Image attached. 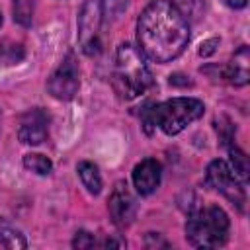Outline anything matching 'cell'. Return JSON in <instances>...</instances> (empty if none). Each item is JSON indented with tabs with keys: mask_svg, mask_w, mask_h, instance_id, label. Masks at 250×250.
<instances>
[{
	"mask_svg": "<svg viewBox=\"0 0 250 250\" xmlns=\"http://www.w3.org/2000/svg\"><path fill=\"white\" fill-rule=\"evenodd\" d=\"M189 43V21L172 0H152L137 18V49L152 62L178 59Z\"/></svg>",
	"mask_w": 250,
	"mask_h": 250,
	"instance_id": "1",
	"label": "cell"
},
{
	"mask_svg": "<svg viewBox=\"0 0 250 250\" xmlns=\"http://www.w3.org/2000/svg\"><path fill=\"white\" fill-rule=\"evenodd\" d=\"M205 104L191 96H178L158 104H146L141 109V125L146 135L158 127L164 135L174 137L189 127L193 121L203 117Z\"/></svg>",
	"mask_w": 250,
	"mask_h": 250,
	"instance_id": "2",
	"label": "cell"
},
{
	"mask_svg": "<svg viewBox=\"0 0 250 250\" xmlns=\"http://www.w3.org/2000/svg\"><path fill=\"white\" fill-rule=\"evenodd\" d=\"M111 84L115 94L125 102L139 98L154 84L152 74L145 62V57L131 43H121L117 47Z\"/></svg>",
	"mask_w": 250,
	"mask_h": 250,
	"instance_id": "3",
	"label": "cell"
},
{
	"mask_svg": "<svg viewBox=\"0 0 250 250\" xmlns=\"http://www.w3.org/2000/svg\"><path fill=\"white\" fill-rule=\"evenodd\" d=\"M184 230L193 248H221L229 242L230 219L219 205L199 207L188 215Z\"/></svg>",
	"mask_w": 250,
	"mask_h": 250,
	"instance_id": "4",
	"label": "cell"
},
{
	"mask_svg": "<svg viewBox=\"0 0 250 250\" xmlns=\"http://www.w3.org/2000/svg\"><path fill=\"white\" fill-rule=\"evenodd\" d=\"M203 184L207 188L219 191L225 199H229L236 207L238 213L246 211V189H244V184L232 174L230 166L225 160L215 158V160H211L207 164Z\"/></svg>",
	"mask_w": 250,
	"mask_h": 250,
	"instance_id": "5",
	"label": "cell"
},
{
	"mask_svg": "<svg viewBox=\"0 0 250 250\" xmlns=\"http://www.w3.org/2000/svg\"><path fill=\"white\" fill-rule=\"evenodd\" d=\"M102 10L100 0H86L78 12L76 27H78V45L86 57H98L102 53Z\"/></svg>",
	"mask_w": 250,
	"mask_h": 250,
	"instance_id": "6",
	"label": "cell"
},
{
	"mask_svg": "<svg viewBox=\"0 0 250 250\" xmlns=\"http://www.w3.org/2000/svg\"><path fill=\"white\" fill-rule=\"evenodd\" d=\"M80 90V68L74 51H68L47 80V92L59 102H70Z\"/></svg>",
	"mask_w": 250,
	"mask_h": 250,
	"instance_id": "7",
	"label": "cell"
},
{
	"mask_svg": "<svg viewBox=\"0 0 250 250\" xmlns=\"http://www.w3.org/2000/svg\"><path fill=\"white\" fill-rule=\"evenodd\" d=\"M107 211H109L111 223L117 229H127L133 225V221L137 217V199L131 193L125 180L115 182L111 195L107 199Z\"/></svg>",
	"mask_w": 250,
	"mask_h": 250,
	"instance_id": "8",
	"label": "cell"
},
{
	"mask_svg": "<svg viewBox=\"0 0 250 250\" xmlns=\"http://www.w3.org/2000/svg\"><path fill=\"white\" fill-rule=\"evenodd\" d=\"M49 121H51V117L43 107H31L25 113H21L20 125H18L20 143L31 145V146L45 143L47 135H49Z\"/></svg>",
	"mask_w": 250,
	"mask_h": 250,
	"instance_id": "9",
	"label": "cell"
},
{
	"mask_svg": "<svg viewBox=\"0 0 250 250\" xmlns=\"http://www.w3.org/2000/svg\"><path fill=\"white\" fill-rule=\"evenodd\" d=\"M131 178H133V186H135L137 193L143 195V197H148L160 186V180H162V164L156 158H150V156L148 158H143L141 162L135 164Z\"/></svg>",
	"mask_w": 250,
	"mask_h": 250,
	"instance_id": "10",
	"label": "cell"
},
{
	"mask_svg": "<svg viewBox=\"0 0 250 250\" xmlns=\"http://www.w3.org/2000/svg\"><path fill=\"white\" fill-rule=\"evenodd\" d=\"M221 80L229 82L230 86L234 88H242L248 84L250 80V51H248V45H240L230 61L221 66Z\"/></svg>",
	"mask_w": 250,
	"mask_h": 250,
	"instance_id": "11",
	"label": "cell"
},
{
	"mask_svg": "<svg viewBox=\"0 0 250 250\" xmlns=\"http://www.w3.org/2000/svg\"><path fill=\"white\" fill-rule=\"evenodd\" d=\"M27 240L20 229H16L8 219L0 217V250H25Z\"/></svg>",
	"mask_w": 250,
	"mask_h": 250,
	"instance_id": "12",
	"label": "cell"
},
{
	"mask_svg": "<svg viewBox=\"0 0 250 250\" xmlns=\"http://www.w3.org/2000/svg\"><path fill=\"white\" fill-rule=\"evenodd\" d=\"M76 174H78V178H80V182H82V186L86 188L88 193L98 195V193L102 191V186H104L102 174H100V168H98L94 162H90V160L78 162Z\"/></svg>",
	"mask_w": 250,
	"mask_h": 250,
	"instance_id": "13",
	"label": "cell"
},
{
	"mask_svg": "<svg viewBox=\"0 0 250 250\" xmlns=\"http://www.w3.org/2000/svg\"><path fill=\"white\" fill-rule=\"evenodd\" d=\"M227 150H229V156H230V170H232V174L242 184H246L248 178H250V162H248L246 152L242 148H238V145L234 141H230L227 145Z\"/></svg>",
	"mask_w": 250,
	"mask_h": 250,
	"instance_id": "14",
	"label": "cell"
},
{
	"mask_svg": "<svg viewBox=\"0 0 250 250\" xmlns=\"http://www.w3.org/2000/svg\"><path fill=\"white\" fill-rule=\"evenodd\" d=\"M23 168L37 174V176H49L53 172V162L51 158H47L45 154H39V152H27L23 154V160H21Z\"/></svg>",
	"mask_w": 250,
	"mask_h": 250,
	"instance_id": "15",
	"label": "cell"
},
{
	"mask_svg": "<svg viewBox=\"0 0 250 250\" xmlns=\"http://www.w3.org/2000/svg\"><path fill=\"white\" fill-rule=\"evenodd\" d=\"M23 57H25V49L21 43L0 41V66L18 64L20 61H23Z\"/></svg>",
	"mask_w": 250,
	"mask_h": 250,
	"instance_id": "16",
	"label": "cell"
},
{
	"mask_svg": "<svg viewBox=\"0 0 250 250\" xmlns=\"http://www.w3.org/2000/svg\"><path fill=\"white\" fill-rule=\"evenodd\" d=\"M12 16L18 25L29 27L33 23V0H12Z\"/></svg>",
	"mask_w": 250,
	"mask_h": 250,
	"instance_id": "17",
	"label": "cell"
},
{
	"mask_svg": "<svg viewBox=\"0 0 250 250\" xmlns=\"http://www.w3.org/2000/svg\"><path fill=\"white\" fill-rule=\"evenodd\" d=\"M129 0H100L102 18L105 21H115L121 18V14L127 10Z\"/></svg>",
	"mask_w": 250,
	"mask_h": 250,
	"instance_id": "18",
	"label": "cell"
},
{
	"mask_svg": "<svg viewBox=\"0 0 250 250\" xmlns=\"http://www.w3.org/2000/svg\"><path fill=\"white\" fill-rule=\"evenodd\" d=\"M215 131H217L219 141H221L223 146H227L230 141H234V131H236V129H234L232 121H230L227 115L215 117Z\"/></svg>",
	"mask_w": 250,
	"mask_h": 250,
	"instance_id": "19",
	"label": "cell"
},
{
	"mask_svg": "<svg viewBox=\"0 0 250 250\" xmlns=\"http://www.w3.org/2000/svg\"><path fill=\"white\" fill-rule=\"evenodd\" d=\"M178 8L188 18V21L189 20H199L203 16V10H205V0H180Z\"/></svg>",
	"mask_w": 250,
	"mask_h": 250,
	"instance_id": "20",
	"label": "cell"
},
{
	"mask_svg": "<svg viewBox=\"0 0 250 250\" xmlns=\"http://www.w3.org/2000/svg\"><path fill=\"white\" fill-rule=\"evenodd\" d=\"M96 244L98 242H96L94 234L88 232V230H84V229L76 230V234L72 238V248H76V250H88V248H94Z\"/></svg>",
	"mask_w": 250,
	"mask_h": 250,
	"instance_id": "21",
	"label": "cell"
},
{
	"mask_svg": "<svg viewBox=\"0 0 250 250\" xmlns=\"http://www.w3.org/2000/svg\"><path fill=\"white\" fill-rule=\"evenodd\" d=\"M217 47H219V37H209V39H205L201 45H199V49H197V53H199V57H211L215 51H217Z\"/></svg>",
	"mask_w": 250,
	"mask_h": 250,
	"instance_id": "22",
	"label": "cell"
},
{
	"mask_svg": "<svg viewBox=\"0 0 250 250\" xmlns=\"http://www.w3.org/2000/svg\"><path fill=\"white\" fill-rule=\"evenodd\" d=\"M168 82H170V86H184V88L193 84V82L189 80V76H186V74H182V72H176V74H172Z\"/></svg>",
	"mask_w": 250,
	"mask_h": 250,
	"instance_id": "23",
	"label": "cell"
},
{
	"mask_svg": "<svg viewBox=\"0 0 250 250\" xmlns=\"http://www.w3.org/2000/svg\"><path fill=\"white\" fill-rule=\"evenodd\" d=\"M102 246H104V248H123V246H127V242H125L123 238H111V236H107V238L102 242Z\"/></svg>",
	"mask_w": 250,
	"mask_h": 250,
	"instance_id": "24",
	"label": "cell"
},
{
	"mask_svg": "<svg viewBox=\"0 0 250 250\" xmlns=\"http://www.w3.org/2000/svg\"><path fill=\"white\" fill-rule=\"evenodd\" d=\"M225 4L229 8H232V10H242V8H246L248 0H225Z\"/></svg>",
	"mask_w": 250,
	"mask_h": 250,
	"instance_id": "25",
	"label": "cell"
},
{
	"mask_svg": "<svg viewBox=\"0 0 250 250\" xmlns=\"http://www.w3.org/2000/svg\"><path fill=\"white\" fill-rule=\"evenodd\" d=\"M2 21H4V18H2V12H0V27H2Z\"/></svg>",
	"mask_w": 250,
	"mask_h": 250,
	"instance_id": "26",
	"label": "cell"
}]
</instances>
